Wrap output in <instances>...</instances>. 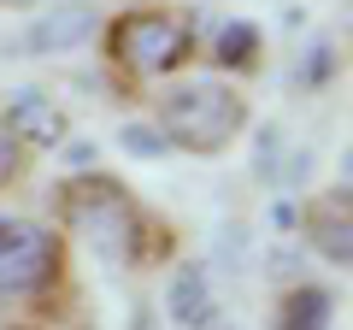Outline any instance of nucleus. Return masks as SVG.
I'll list each match as a JSON object with an SVG mask.
<instances>
[{
  "instance_id": "1",
  "label": "nucleus",
  "mask_w": 353,
  "mask_h": 330,
  "mask_svg": "<svg viewBox=\"0 0 353 330\" xmlns=\"http://www.w3.org/2000/svg\"><path fill=\"white\" fill-rule=\"evenodd\" d=\"M53 224H59V236H77L112 271H159L176 260V230L124 177L101 171V165L71 171L53 189Z\"/></svg>"
},
{
  "instance_id": "2",
  "label": "nucleus",
  "mask_w": 353,
  "mask_h": 330,
  "mask_svg": "<svg viewBox=\"0 0 353 330\" xmlns=\"http://www.w3.org/2000/svg\"><path fill=\"white\" fill-rule=\"evenodd\" d=\"M65 307H71V236H59L53 218L0 206V313L53 324Z\"/></svg>"
},
{
  "instance_id": "3",
  "label": "nucleus",
  "mask_w": 353,
  "mask_h": 330,
  "mask_svg": "<svg viewBox=\"0 0 353 330\" xmlns=\"http://www.w3.org/2000/svg\"><path fill=\"white\" fill-rule=\"evenodd\" d=\"M101 59L124 89L171 83L201 59V24L183 6H124L101 18Z\"/></svg>"
},
{
  "instance_id": "4",
  "label": "nucleus",
  "mask_w": 353,
  "mask_h": 330,
  "mask_svg": "<svg viewBox=\"0 0 353 330\" xmlns=\"http://www.w3.org/2000/svg\"><path fill=\"white\" fill-rule=\"evenodd\" d=\"M153 130L171 153L189 159H224L253 124V101L241 95L236 77H171L153 95Z\"/></svg>"
},
{
  "instance_id": "5",
  "label": "nucleus",
  "mask_w": 353,
  "mask_h": 330,
  "mask_svg": "<svg viewBox=\"0 0 353 330\" xmlns=\"http://www.w3.org/2000/svg\"><path fill=\"white\" fill-rule=\"evenodd\" d=\"M101 36V12L88 0H41L30 24L18 30V53H36V59H53V53H77Z\"/></svg>"
},
{
  "instance_id": "6",
  "label": "nucleus",
  "mask_w": 353,
  "mask_h": 330,
  "mask_svg": "<svg viewBox=\"0 0 353 330\" xmlns=\"http://www.w3.org/2000/svg\"><path fill=\"white\" fill-rule=\"evenodd\" d=\"M301 236L336 278H347V266H353V195H347V183H336V189H324V195L306 201Z\"/></svg>"
},
{
  "instance_id": "7",
  "label": "nucleus",
  "mask_w": 353,
  "mask_h": 330,
  "mask_svg": "<svg viewBox=\"0 0 353 330\" xmlns=\"http://www.w3.org/2000/svg\"><path fill=\"white\" fill-rule=\"evenodd\" d=\"M0 118L24 136L30 153H59L65 142H71V113H65L48 89H12V101L0 106Z\"/></svg>"
},
{
  "instance_id": "8",
  "label": "nucleus",
  "mask_w": 353,
  "mask_h": 330,
  "mask_svg": "<svg viewBox=\"0 0 353 330\" xmlns=\"http://www.w3.org/2000/svg\"><path fill=\"white\" fill-rule=\"evenodd\" d=\"M218 307H224V301H218L212 271H206L201 260H183V266L171 271V283H165V318H171V330H194V324H206Z\"/></svg>"
},
{
  "instance_id": "9",
  "label": "nucleus",
  "mask_w": 353,
  "mask_h": 330,
  "mask_svg": "<svg viewBox=\"0 0 353 330\" xmlns=\"http://www.w3.org/2000/svg\"><path fill=\"white\" fill-rule=\"evenodd\" d=\"M201 53L218 65V77H253L259 59H265V36L248 18H230V24H218L212 41H201Z\"/></svg>"
},
{
  "instance_id": "10",
  "label": "nucleus",
  "mask_w": 353,
  "mask_h": 330,
  "mask_svg": "<svg viewBox=\"0 0 353 330\" xmlns=\"http://www.w3.org/2000/svg\"><path fill=\"white\" fill-rule=\"evenodd\" d=\"M330 324H336L330 283H289L271 307V330H330Z\"/></svg>"
},
{
  "instance_id": "11",
  "label": "nucleus",
  "mask_w": 353,
  "mask_h": 330,
  "mask_svg": "<svg viewBox=\"0 0 353 330\" xmlns=\"http://www.w3.org/2000/svg\"><path fill=\"white\" fill-rule=\"evenodd\" d=\"M30 171H36V153H30V148H24V136H18V130L0 118V195L24 189Z\"/></svg>"
},
{
  "instance_id": "12",
  "label": "nucleus",
  "mask_w": 353,
  "mask_h": 330,
  "mask_svg": "<svg viewBox=\"0 0 353 330\" xmlns=\"http://www.w3.org/2000/svg\"><path fill=\"white\" fill-rule=\"evenodd\" d=\"M118 148L136 153V159H165V153H171V148H165V136H159L153 124H124V130H118Z\"/></svg>"
},
{
  "instance_id": "13",
  "label": "nucleus",
  "mask_w": 353,
  "mask_h": 330,
  "mask_svg": "<svg viewBox=\"0 0 353 330\" xmlns=\"http://www.w3.org/2000/svg\"><path fill=\"white\" fill-rule=\"evenodd\" d=\"M330 77H336V41H312V53H306V71H301V83H306V89H324Z\"/></svg>"
},
{
  "instance_id": "14",
  "label": "nucleus",
  "mask_w": 353,
  "mask_h": 330,
  "mask_svg": "<svg viewBox=\"0 0 353 330\" xmlns=\"http://www.w3.org/2000/svg\"><path fill=\"white\" fill-rule=\"evenodd\" d=\"M0 330H41L36 318H18V313H0Z\"/></svg>"
},
{
  "instance_id": "15",
  "label": "nucleus",
  "mask_w": 353,
  "mask_h": 330,
  "mask_svg": "<svg viewBox=\"0 0 353 330\" xmlns=\"http://www.w3.org/2000/svg\"><path fill=\"white\" fill-rule=\"evenodd\" d=\"M0 6H41V0H0Z\"/></svg>"
}]
</instances>
